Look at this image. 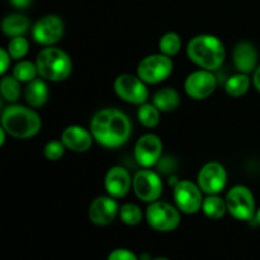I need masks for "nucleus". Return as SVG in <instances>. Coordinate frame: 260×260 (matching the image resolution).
I'll return each mask as SVG.
<instances>
[{"mask_svg": "<svg viewBox=\"0 0 260 260\" xmlns=\"http://www.w3.org/2000/svg\"><path fill=\"white\" fill-rule=\"evenodd\" d=\"M94 140L107 149H118L129 140L132 123L128 116L116 108L96 112L90 123Z\"/></svg>", "mask_w": 260, "mask_h": 260, "instance_id": "obj_1", "label": "nucleus"}, {"mask_svg": "<svg viewBox=\"0 0 260 260\" xmlns=\"http://www.w3.org/2000/svg\"><path fill=\"white\" fill-rule=\"evenodd\" d=\"M187 55L201 69L216 71L225 62L226 50L222 41L216 36L198 35L188 42Z\"/></svg>", "mask_w": 260, "mask_h": 260, "instance_id": "obj_2", "label": "nucleus"}, {"mask_svg": "<svg viewBox=\"0 0 260 260\" xmlns=\"http://www.w3.org/2000/svg\"><path fill=\"white\" fill-rule=\"evenodd\" d=\"M0 124L8 135L15 139H30L41 131L42 121L33 109L20 104H12L3 109Z\"/></svg>", "mask_w": 260, "mask_h": 260, "instance_id": "obj_3", "label": "nucleus"}, {"mask_svg": "<svg viewBox=\"0 0 260 260\" xmlns=\"http://www.w3.org/2000/svg\"><path fill=\"white\" fill-rule=\"evenodd\" d=\"M36 66L41 78L50 81L66 80L73 70L70 56L63 50L53 46H48L38 53Z\"/></svg>", "mask_w": 260, "mask_h": 260, "instance_id": "obj_4", "label": "nucleus"}, {"mask_svg": "<svg viewBox=\"0 0 260 260\" xmlns=\"http://www.w3.org/2000/svg\"><path fill=\"white\" fill-rule=\"evenodd\" d=\"M172 58L162 53L146 56L137 65V76L146 84H159L173 73Z\"/></svg>", "mask_w": 260, "mask_h": 260, "instance_id": "obj_5", "label": "nucleus"}, {"mask_svg": "<svg viewBox=\"0 0 260 260\" xmlns=\"http://www.w3.org/2000/svg\"><path fill=\"white\" fill-rule=\"evenodd\" d=\"M228 212L239 221H251L255 217V200L245 185H235L226 196Z\"/></svg>", "mask_w": 260, "mask_h": 260, "instance_id": "obj_6", "label": "nucleus"}, {"mask_svg": "<svg viewBox=\"0 0 260 260\" xmlns=\"http://www.w3.org/2000/svg\"><path fill=\"white\" fill-rule=\"evenodd\" d=\"M147 223L154 230L169 233L180 225V212L174 206L162 201H155L146 210Z\"/></svg>", "mask_w": 260, "mask_h": 260, "instance_id": "obj_7", "label": "nucleus"}, {"mask_svg": "<svg viewBox=\"0 0 260 260\" xmlns=\"http://www.w3.org/2000/svg\"><path fill=\"white\" fill-rule=\"evenodd\" d=\"M113 88L117 95L127 103L141 106L149 99V89L146 83L137 75L122 74L114 80Z\"/></svg>", "mask_w": 260, "mask_h": 260, "instance_id": "obj_8", "label": "nucleus"}, {"mask_svg": "<svg viewBox=\"0 0 260 260\" xmlns=\"http://www.w3.org/2000/svg\"><path fill=\"white\" fill-rule=\"evenodd\" d=\"M132 188L137 198L144 202H155L162 194V180L152 170H139L132 178Z\"/></svg>", "mask_w": 260, "mask_h": 260, "instance_id": "obj_9", "label": "nucleus"}, {"mask_svg": "<svg viewBox=\"0 0 260 260\" xmlns=\"http://www.w3.org/2000/svg\"><path fill=\"white\" fill-rule=\"evenodd\" d=\"M228 183V173L225 167L217 161H210L201 168L197 177V185L206 194H218Z\"/></svg>", "mask_w": 260, "mask_h": 260, "instance_id": "obj_10", "label": "nucleus"}, {"mask_svg": "<svg viewBox=\"0 0 260 260\" xmlns=\"http://www.w3.org/2000/svg\"><path fill=\"white\" fill-rule=\"evenodd\" d=\"M65 33V24L58 15L48 14L36 22L32 28V37L37 43L52 46L61 41Z\"/></svg>", "mask_w": 260, "mask_h": 260, "instance_id": "obj_11", "label": "nucleus"}, {"mask_svg": "<svg viewBox=\"0 0 260 260\" xmlns=\"http://www.w3.org/2000/svg\"><path fill=\"white\" fill-rule=\"evenodd\" d=\"M174 201L177 208L185 215L197 213L202 208V193L198 185L190 180H179L174 185Z\"/></svg>", "mask_w": 260, "mask_h": 260, "instance_id": "obj_12", "label": "nucleus"}, {"mask_svg": "<svg viewBox=\"0 0 260 260\" xmlns=\"http://www.w3.org/2000/svg\"><path fill=\"white\" fill-rule=\"evenodd\" d=\"M217 88V79L210 70H197L187 76L184 83L185 93L196 101H202L215 93Z\"/></svg>", "mask_w": 260, "mask_h": 260, "instance_id": "obj_13", "label": "nucleus"}, {"mask_svg": "<svg viewBox=\"0 0 260 260\" xmlns=\"http://www.w3.org/2000/svg\"><path fill=\"white\" fill-rule=\"evenodd\" d=\"M162 147H164L162 141L157 135H142L135 145V160L137 161V164L144 168L154 167L161 159Z\"/></svg>", "mask_w": 260, "mask_h": 260, "instance_id": "obj_14", "label": "nucleus"}, {"mask_svg": "<svg viewBox=\"0 0 260 260\" xmlns=\"http://www.w3.org/2000/svg\"><path fill=\"white\" fill-rule=\"evenodd\" d=\"M119 213L118 203L111 196H99L89 207V218L96 226H107Z\"/></svg>", "mask_w": 260, "mask_h": 260, "instance_id": "obj_15", "label": "nucleus"}, {"mask_svg": "<svg viewBox=\"0 0 260 260\" xmlns=\"http://www.w3.org/2000/svg\"><path fill=\"white\" fill-rule=\"evenodd\" d=\"M132 179L128 170L123 167L111 168L104 177V188L113 198H123L131 189Z\"/></svg>", "mask_w": 260, "mask_h": 260, "instance_id": "obj_16", "label": "nucleus"}, {"mask_svg": "<svg viewBox=\"0 0 260 260\" xmlns=\"http://www.w3.org/2000/svg\"><path fill=\"white\" fill-rule=\"evenodd\" d=\"M93 135L90 131L81 126H69L63 129L61 135V141L63 142L66 149L74 152H85L93 145Z\"/></svg>", "mask_w": 260, "mask_h": 260, "instance_id": "obj_17", "label": "nucleus"}, {"mask_svg": "<svg viewBox=\"0 0 260 260\" xmlns=\"http://www.w3.org/2000/svg\"><path fill=\"white\" fill-rule=\"evenodd\" d=\"M233 60L239 73L249 74L255 70L258 63V51L250 42L241 41L234 48Z\"/></svg>", "mask_w": 260, "mask_h": 260, "instance_id": "obj_18", "label": "nucleus"}, {"mask_svg": "<svg viewBox=\"0 0 260 260\" xmlns=\"http://www.w3.org/2000/svg\"><path fill=\"white\" fill-rule=\"evenodd\" d=\"M30 27V20L24 14L19 13H13V14L7 15L3 18L0 23L2 32L8 37H17V36H23L28 32Z\"/></svg>", "mask_w": 260, "mask_h": 260, "instance_id": "obj_19", "label": "nucleus"}, {"mask_svg": "<svg viewBox=\"0 0 260 260\" xmlns=\"http://www.w3.org/2000/svg\"><path fill=\"white\" fill-rule=\"evenodd\" d=\"M25 102L33 108L45 106L48 99V86L42 79H35L27 84L24 90Z\"/></svg>", "mask_w": 260, "mask_h": 260, "instance_id": "obj_20", "label": "nucleus"}, {"mask_svg": "<svg viewBox=\"0 0 260 260\" xmlns=\"http://www.w3.org/2000/svg\"><path fill=\"white\" fill-rule=\"evenodd\" d=\"M152 104L160 112H173L179 107L180 96L175 89L162 88L154 94Z\"/></svg>", "mask_w": 260, "mask_h": 260, "instance_id": "obj_21", "label": "nucleus"}, {"mask_svg": "<svg viewBox=\"0 0 260 260\" xmlns=\"http://www.w3.org/2000/svg\"><path fill=\"white\" fill-rule=\"evenodd\" d=\"M202 211L210 220H220L228 212L226 200L221 198L218 194L208 196L206 200H203Z\"/></svg>", "mask_w": 260, "mask_h": 260, "instance_id": "obj_22", "label": "nucleus"}, {"mask_svg": "<svg viewBox=\"0 0 260 260\" xmlns=\"http://www.w3.org/2000/svg\"><path fill=\"white\" fill-rule=\"evenodd\" d=\"M249 88H250V78L248 74L239 73L235 75L230 76L226 80L225 90L226 93L234 98H239L248 93Z\"/></svg>", "mask_w": 260, "mask_h": 260, "instance_id": "obj_23", "label": "nucleus"}, {"mask_svg": "<svg viewBox=\"0 0 260 260\" xmlns=\"http://www.w3.org/2000/svg\"><path fill=\"white\" fill-rule=\"evenodd\" d=\"M137 118L139 122L146 128H154L160 122V111L150 103H144L140 106L137 111Z\"/></svg>", "mask_w": 260, "mask_h": 260, "instance_id": "obj_24", "label": "nucleus"}, {"mask_svg": "<svg viewBox=\"0 0 260 260\" xmlns=\"http://www.w3.org/2000/svg\"><path fill=\"white\" fill-rule=\"evenodd\" d=\"M0 95L4 101L14 103L20 96V81L14 76H4L0 80Z\"/></svg>", "mask_w": 260, "mask_h": 260, "instance_id": "obj_25", "label": "nucleus"}, {"mask_svg": "<svg viewBox=\"0 0 260 260\" xmlns=\"http://www.w3.org/2000/svg\"><path fill=\"white\" fill-rule=\"evenodd\" d=\"M160 52L165 56H175L182 48V38L178 33L168 32L159 41Z\"/></svg>", "mask_w": 260, "mask_h": 260, "instance_id": "obj_26", "label": "nucleus"}, {"mask_svg": "<svg viewBox=\"0 0 260 260\" xmlns=\"http://www.w3.org/2000/svg\"><path fill=\"white\" fill-rule=\"evenodd\" d=\"M37 66L30 61H19L13 69V76L20 83H29L37 76Z\"/></svg>", "mask_w": 260, "mask_h": 260, "instance_id": "obj_27", "label": "nucleus"}, {"mask_svg": "<svg viewBox=\"0 0 260 260\" xmlns=\"http://www.w3.org/2000/svg\"><path fill=\"white\" fill-rule=\"evenodd\" d=\"M119 217L127 226H136L142 221V211L135 203H124L119 208Z\"/></svg>", "mask_w": 260, "mask_h": 260, "instance_id": "obj_28", "label": "nucleus"}, {"mask_svg": "<svg viewBox=\"0 0 260 260\" xmlns=\"http://www.w3.org/2000/svg\"><path fill=\"white\" fill-rule=\"evenodd\" d=\"M7 51L13 60H22L23 57L27 56L28 51H29V42L23 36L12 37V40L8 43Z\"/></svg>", "mask_w": 260, "mask_h": 260, "instance_id": "obj_29", "label": "nucleus"}, {"mask_svg": "<svg viewBox=\"0 0 260 260\" xmlns=\"http://www.w3.org/2000/svg\"><path fill=\"white\" fill-rule=\"evenodd\" d=\"M65 145L62 141H58V140H52V141H48L47 144L43 147V155L47 160L50 161H57L65 154Z\"/></svg>", "mask_w": 260, "mask_h": 260, "instance_id": "obj_30", "label": "nucleus"}, {"mask_svg": "<svg viewBox=\"0 0 260 260\" xmlns=\"http://www.w3.org/2000/svg\"><path fill=\"white\" fill-rule=\"evenodd\" d=\"M107 260H139L136 255L128 249H116L111 251Z\"/></svg>", "mask_w": 260, "mask_h": 260, "instance_id": "obj_31", "label": "nucleus"}, {"mask_svg": "<svg viewBox=\"0 0 260 260\" xmlns=\"http://www.w3.org/2000/svg\"><path fill=\"white\" fill-rule=\"evenodd\" d=\"M10 60H12V57L9 56L8 51L0 47V75H3L9 69Z\"/></svg>", "mask_w": 260, "mask_h": 260, "instance_id": "obj_32", "label": "nucleus"}, {"mask_svg": "<svg viewBox=\"0 0 260 260\" xmlns=\"http://www.w3.org/2000/svg\"><path fill=\"white\" fill-rule=\"evenodd\" d=\"M157 164H159L160 170H161L162 173H165V174H168V173L173 172V169H175L174 161H172L169 157H167V159H162V160L160 159Z\"/></svg>", "mask_w": 260, "mask_h": 260, "instance_id": "obj_33", "label": "nucleus"}, {"mask_svg": "<svg viewBox=\"0 0 260 260\" xmlns=\"http://www.w3.org/2000/svg\"><path fill=\"white\" fill-rule=\"evenodd\" d=\"M33 0H9L10 4L14 8H18V9H25V8L30 7Z\"/></svg>", "mask_w": 260, "mask_h": 260, "instance_id": "obj_34", "label": "nucleus"}, {"mask_svg": "<svg viewBox=\"0 0 260 260\" xmlns=\"http://www.w3.org/2000/svg\"><path fill=\"white\" fill-rule=\"evenodd\" d=\"M253 83H254V86L256 88V90L260 93V66L258 69L255 70V73H254V78H253Z\"/></svg>", "mask_w": 260, "mask_h": 260, "instance_id": "obj_35", "label": "nucleus"}, {"mask_svg": "<svg viewBox=\"0 0 260 260\" xmlns=\"http://www.w3.org/2000/svg\"><path fill=\"white\" fill-rule=\"evenodd\" d=\"M5 134H7V132H5V129L3 128V126L0 124V147H2L5 142Z\"/></svg>", "mask_w": 260, "mask_h": 260, "instance_id": "obj_36", "label": "nucleus"}, {"mask_svg": "<svg viewBox=\"0 0 260 260\" xmlns=\"http://www.w3.org/2000/svg\"><path fill=\"white\" fill-rule=\"evenodd\" d=\"M254 220L256 221V223H258V225H260V208L258 210V212L255 213V217H254Z\"/></svg>", "mask_w": 260, "mask_h": 260, "instance_id": "obj_37", "label": "nucleus"}, {"mask_svg": "<svg viewBox=\"0 0 260 260\" xmlns=\"http://www.w3.org/2000/svg\"><path fill=\"white\" fill-rule=\"evenodd\" d=\"M151 260H169V259L164 258V256H159V258H154V259H151Z\"/></svg>", "mask_w": 260, "mask_h": 260, "instance_id": "obj_38", "label": "nucleus"}, {"mask_svg": "<svg viewBox=\"0 0 260 260\" xmlns=\"http://www.w3.org/2000/svg\"><path fill=\"white\" fill-rule=\"evenodd\" d=\"M2 95H0V109H2V106H3V101H2Z\"/></svg>", "mask_w": 260, "mask_h": 260, "instance_id": "obj_39", "label": "nucleus"}]
</instances>
